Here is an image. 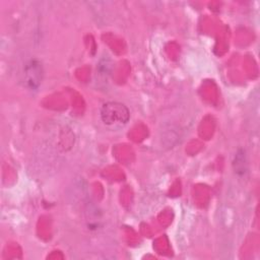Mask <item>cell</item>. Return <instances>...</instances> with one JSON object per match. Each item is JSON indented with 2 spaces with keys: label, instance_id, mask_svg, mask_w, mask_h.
Wrapping results in <instances>:
<instances>
[{
  "label": "cell",
  "instance_id": "1",
  "mask_svg": "<svg viewBox=\"0 0 260 260\" xmlns=\"http://www.w3.org/2000/svg\"><path fill=\"white\" fill-rule=\"evenodd\" d=\"M130 118L128 108L118 102H108L101 108V119L108 126L125 125Z\"/></svg>",
  "mask_w": 260,
  "mask_h": 260
},
{
  "label": "cell",
  "instance_id": "2",
  "mask_svg": "<svg viewBox=\"0 0 260 260\" xmlns=\"http://www.w3.org/2000/svg\"><path fill=\"white\" fill-rule=\"evenodd\" d=\"M42 65L37 61H31L25 68V80L30 88L39 86L42 80Z\"/></svg>",
  "mask_w": 260,
  "mask_h": 260
}]
</instances>
